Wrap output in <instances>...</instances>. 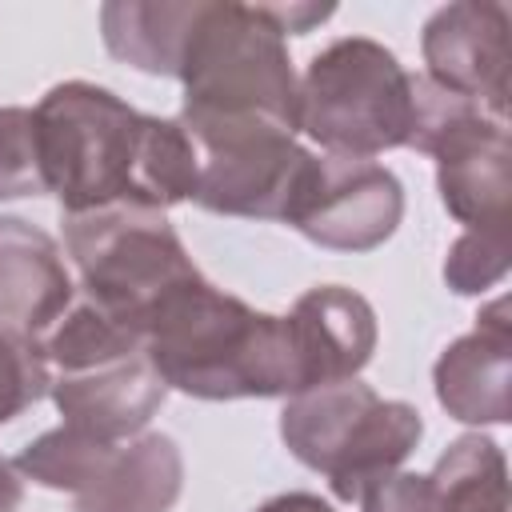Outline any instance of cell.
Returning <instances> with one entry per match:
<instances>
[{
	"label": "cell",
	"mask_w": 512,
	"mask_h": 512,
	"mask_svg": "<svg viewBox=\"0 0 512 512\" xmlns=\"http://www.w3.org/2000/svg\"><path fill=\"white\" fill-rule=\"evenodd\" d=\"M44 192L68 216L128 204L164 212L196 192V144L180 120L144 116L116 92L64 80L36 104Z\"/></svg>",
	"instance_id": "6da1fadb"
},
{
	"label": "cell",
	"mask_w": 512,
	"mask_h": 512,
	"mask_svg": "<svg viewBox=\"0 0 512 512\" xmlns=\"http://www.w3.org/2000/svg\"><path fill=\"white\" fill-rule=\"evenodd\" d=\"M144 348L160 380L196 400H268L304 392L288 320L248 308L204 276L156 312Z\"/></svg>",
	"instance_id": "7a4b0ae2"
},
{
	"label": "cell",
	"mask_w": 512,
	"mask_h": 512,
	"mask_svg": "<svg viewBox=\"0 0 512 512\" xmlns=\"http://www.w3.org/2000/svg\"><path fill=\"white\" fill-rule=\"evenodd\" d=\"M180 128L272 124L300 132V80L264 4L200 0L180 56Z\"/></svg>",
	"instance_id": "3957f363"
},
{
	"label": "cell",
	"mask_w": 512,
	"mask_h": 512,
	"mask_svg": "<svg viewBox=\"0 0 512 512\" xmlns=\"http://www.w3.org/2000/svg\"><path fill=\"white\" fill-rule=\"evenodd\" d=\"M64 252L80 272V296L132 328L140 340L156 312L204 272L176 228L152 208H96L64 220Z\"/></svg>",
	"instance_id": "277c9868"
},
{
	"label": "cell",
	"mask_w": 512,
	"mask_h": 512,
	"mask_svg": "<svg viewBox=\"0 0 512 512\" xmlns=\"http://www.w3.org/2000/svg\"><path fill=\"white\" fill-rule=\"evenodd\" d=\"M424 436V420L404 400H380L360 380H336L296 392L280 412L288 452L328 476L336 500H360L392 476Z\"/></svg>",
	"instance_id": "5b68a950"
},
{
	"label": "cell",
	"mask_w": 512,
	"mask_h": 512,
	"mask_svg": "<svg viewBox=\"0 0 512 512\" xmlns=\"http://www.w3.org/2000/svg\"><path fill=\"white\" fill-rule=\"evenodd\" d=\"M412 72L376 40L344 36L312 56L300 80L296 124L328 156H376L408 148L412 136Z\"/></svg>",
	"instance_id": "8992f818"
},
{
	"label": "cell",
	"mask_w": 512,
	"mask_h": 512,
	"mask_svg": "<svg viewBox=\"0 0 512 512\" xmlns=\"http://www.w3.org/2000/svg\"><path fill=\"white\" fill-rule=\"evenodd\" d=\"M412 136L408 148L436 160V188L444 208L464 228L512 224V140L508 124L480 104L412 76Z\"/></svg>",
	"instance_id": "52a82bcc"
},
{
	"label": "cell",
	"mask_w": 512,
	"mask_h": 512,
	"mask_svg": "<svg viewBox=\"0 0 512 512\" xmlns=\"http://www.w3.org/2000/svg\"><path fill=\"white\" fill-rule=\"evenodd\" d=\"M188 132V128H184ZM196 144V192L192 200L204 212L220 216H252V220H284L312 152L296 144V132L272 124H240V128H196L188 132Z\"/></svg>",
	"instance_id": "ba28073f"
},
{
	"label": "cell",
	"mask_w": 512,
	"mask_h": 512,
	"mask_svg": "<svg viewBox=\"0 0 512 512\" xmlns=\"http://www.w3.org/2000/svg\"><path fill=\"white\" fill-rule=\"evenodd\" d=\"M400 216L404 188L384 164L360 156H312L284 224L332 252H372L396 232Z\"/></svg>",
	"instance_id": "9c48e42d"
},
{
	"label": "cell",
	"mask_w": 512,
	"mask_h": 512,
	"mask_svg": "<svg viewBox=\"0 0 512 512\" xmlns=\"http://www.w3.org/2000/svg\"><path fill=\"white\" fill-rule=\"evenodd\" d=\"M508 32V8L496 0H456L436 8L420 36L428 80L508 124Z\"/></svg>",
	"instance_id": "30bf717a"
},
{
	"label": "cell",
	"mask_w": 512,
	"mask_h": 512,
	"mask_svg": "<svg viewBox=\"0 0 512 512\" xmlns=\"http://www.w3.org/2000/svg\"><path fill=\"white\" fill-rule=\"evenodd\" d=\"M48 396L56 400L64 424L96 440L120 444L144 432L152 412L164 404L168 384L152 368L148 352H128L76 372H56Z\"/></svg>",
	"instance_id": "8fae6325"
},
{
	"label": "cell",
	"mask_w": 512,
	"mask_h": 512,
	"mask_svg": "<svg viewBox=\"0 0 512 512\" xmlns=\"http://www.w3.org/2000/svg\"><path fill=\"white\" fill-rule=\"evenodd\" d=\"M436 400L452 420L504 424L512 416V304L496 296L480 308L476 328L452 340L432 368Z\"/></svg>",
	"instance_id": "7c38bea8"
},
{
	"label": "cell",
	"mask_w": 512,
	"mask_h": 512,
	"mask_svg": "<svg viewBox=\"0 0 512 512\" xmlns=\"http://www.w3.org/2000/svg\"><path fill=\"white\" fill-rule=\"evenodd\" d=\"M284 320L304 392L336 380H356V372L376 352V312L352 288L340 284L308 288Z\"/></svg>",
	"instance_id": "4fadbf2b"
},
{
	"label": "cell",
	"mask_w": 512,
	"mask_h": 512,
	"mask_svg": "<svg viewBox=\"0 0 512 512\" xmlns=\"http://www.w3.org/2000/svg\"><path fill=\"white\" fill-rule=\"evenodd\" d=\"M76 300L60 244L20 216H0V324L44 336Z\"/></svg>",
	"instance_id": "5bb4252c"
},
{
	"label": "cell",
	"mask_w": 512,
	"mask_h": 512,
	"mask_svg": "<svg viewBox=\"0 0 512 512\" xmlns=\"http://www.w3.org/2000/svg\"><path fill=\"white\" fill-rule=\"evenodd\" d=\"M184 488V456L172 436L144 432L120 440L92 480L72 496V512H172Z\"/></svg>",
	"instance_id": "9a60e30c"
},
{
	"label": "cell",
	"mask_w": 512,
	"mask_h": 512,
	"mask_svg": "<svg viewBox=\"0 0 512 512\" xmlns=\"http://www.w3.org/2000/svg\"><path fill=\"white\" fill-rule=\"evenodd\" d=\"M200 0H112L100 8L104 48L152 76H176Z\"/></svg>",
	"instance_id": "2e32d148"
},
{
	"label": "cell",
	"mask_w": 512,
	"mask_h": 512,
	"mask_svg": "<svg viewBox=\"0 0 512 512\" xmlns=\"http://www.w3.org/2000/svg\"><path fill=\"white\" fill-rule=\"evenodd\" d=\"M440 492L436 512H508V464L496 440L468 432L428 472Z\"/></svg>",
	"instance_id": "e0dca14e"
},
{
	"label": "cell",
	"mask_w": 512,
	"mask_h": 512,
	"mask_svg": "<svg viewBox=\"0 0 512 512\" xmlns=\"http://www.w3.org/2000/svg\"><path fill=\"white\" fill-rule=\"evenodd\" d=\"M116 444L108 440H96L72 424H60V428H48L44 436H36L28 448L16 452L12 468L24 476V480H36L40 488H52V492H80L92 472L100 468V460L112 452Z\"/></svg>",
	"instance_id": "ac0fdd59"
},
{
	"label": "cell",
	"mask_w": 512,
	"mask_h": 512,
	"mask_svg": "<svg viewBox=\"0 0 512 512\" xmlns=\"http://www.w3.org/2000/svg\"><path fill=\"white\" fill-rule=\"evenodd\" d=\"M512 264V224L496 228H464L444 260V280L460 296H476L508 276Z\"/></svg>",
	"instance_id": "d6986e66"
},
{
	"label": "cell",
	"mask_w": 512,
	"mask_h": 512,
	"mask_svg": "<svg viewBox=\"0 0 512 512\" xmlns=\"http://www.w3.org/2000/svg\"><path fill=\"white\" fill-rule=\"evenodd\" d=\"M52 384V368L36 336L12 332L0 324V424L32 408Z\"/></svg>",
	"instance_id": "ffe728a7"
},
{
	"label": "cell",
	"mask_w": 512,
	"mask_h": 512,
	"mask_svg": "<svg viewBox=\"0 0 512 512\" xmlns=\"http://www.w3.org/2000/svg\"><path fill=\"white\" fill-rule=\"evenodd\" d=\"M40 152H36V116L32 108H0V200L40 196Z\"/></svg>",
	"instance_id": "44dd1931"
},
{
	"label": "cell",
	"mask_w": 512,
	"mask_h": 512,
	"mask_svg": "<svg viewBox=\"0 0 512 512\" xmlns=\"http://www.w3.org/2000/svg\"><path fill=\"white\" fill-rule=\"evenodd\" d=\"M440 492L432 476L420 472H392L360 496V512H436Z\"/></svg>",
	"instance_id": "7402d4cb"
},
{
	"label": "cell",
	"mask_w": 512,
	"mask_h": 512,
	"mask_svg": "<svg viewBox=\"0 0 512 512\" xmlns=\"http://www.w3.org/2000/svg\"><path fill=\"white\" fill-rule=\"evenodd\" d=\"M256 512H336V508L328 500L312 496V492H284V496L264 500Z\"/></svg>",
	"instance_id": "603a6c76"
},
{
	"label": "cell",
	"mask_w": 512,
	"mask_h": 512,
	"mask_svg": "<svg viewBox=\"0 0 512 512\" xmlns=\"http://www.w3.org/2000/svg\"><path fill=\"white\" fill-rule=\"evenodd\" d=\"M24 500V484H20V472L0 456V512H16Z\"/></svg>",
	"instance_id": "cb8c5ba5"
}]
</instances>
